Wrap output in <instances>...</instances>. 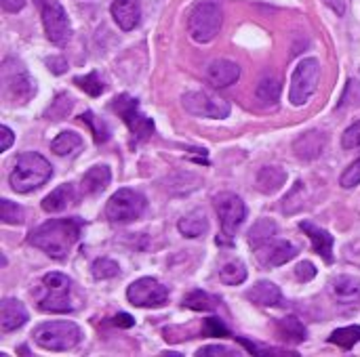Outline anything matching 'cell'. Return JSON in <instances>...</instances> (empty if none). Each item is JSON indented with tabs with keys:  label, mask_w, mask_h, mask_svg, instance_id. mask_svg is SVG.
I'll list each match as a JSON object with an SVG mask.
<instances>
[{
	"label": "cell",
	"mask_w": 360,
	"mask_h": 357,
	"mask_svg": "<svg viewBox=\"0 0 360 357\" xmlns=\"http://www.w3.org/2000/svg\"><path fill=\"white\" fill-rule=\"evenodd\" d=\"M78 238H80L78 219H51L30 234V244L42 250L46 257L55 261H63L70 257L72 246L78 242Z\"/></svg>",
	"instance_id": "cell-1"
},
{
	"label": "cell",
	"mask_w": 360,
	"mask_h": 357,
	"mask_svg": "<svg viewBox=\"0 0 360 357\" xmlns=\"http://www.w3.org/2000/svg\"><path fill=\"white\" fill-rule=\"evenodd\" d=\"M53 175L51 162L36 151H25L15 158V166L11 170L8 183L17 194H30L40 189Z\"/></svg>",
	"instance_id": "cell-2"
},
{
	"label": "cell",
	"mask_w": 360,
	"mask_h": 357,
	"mask_svg": "<svg viewBox=\"0 0 360 357\" xmlns=\"http://www.w3.org/2000/svg\"><path fill=\"white\" fill-rule=\"evenodd\" d=\"M0 90L2 99L8 105H25L34 93L36 84L32 76L27 74L25 65L17 57H6L0 67Z\"/></svg>",
	"instance_id": "cell-3"
},
{
	"label": "cell",
	"mask_w": 360,
	"mask_h": 357,
	"mask_svg": "<svg viewBox=\"0 0 360 357\" xmlns=\"http://www.w3.org/2000/svg\"><path fill=\"white\" fill-rule=\"evenodd\" d=\"M82 339L78 324L68 320L44 322L34 330V343L46 351H70Z\"/></svg>",
	"instance_id": "cell-4"
},
{
	"label": "cell",
	"mask_w": 360,
	"mask_h": 357,
	"mask_svg": "<svg viewBox=\"0 0 360 357\" xmlns=\"http://www.w3.org/2000/svg\"><path fill=\"white\" fill-rule=\"evenodd\" d=\"M224 23V13H221V4L217 0H200L188 17V32L192 36V40L207 44L211 42Z\"/></svg>",
	"instance_id": "cell-5"
},
{
	"label": "cell",
	"mask_w": 360,
	"mask_h": 357,
	"mask_svg": "<svg viewBox=\"0 0 360 357\" xmlns=\"http://www.w3.org/2000/svg\"><path fill=\"white\" fill-rule=\"evenodd\" d=\"M72 280L61 271H51L42 278V292L38 297V309L51 314H68L74 309L70 299Z\"/></svg>",
	"instance_id": "cell-6"
},
{
	"label": "cell",
	"mask_w": 360,
	"mask_h": 357,
	"mask_svg": "<svg viewBox=\"0 0 360 357\" xmlns=\"http://www.w3.org/2000/svg\"><path fill=\"white\" fill-rule=\"evenodd\" d=\"M148 200L143 194L122 187L118 189L105 204V217L110 223L114 225H122V223H131L135 219H139L146 213Z\"/></svg>",
	"instance_id": "cell-7"
},
{
	"label": "cell",
	"mask_w": 360,
	"mask_h": 357,
	"mask_svg": "<svg viewBox=\"0 0 360 357\" xmlns=\"http://www.w3.org/2000/svg\"><path fill=\"white\" fill-rule=\"evenodd\" d=\"M321 80V63L314 57L302 59L291 76V86H289V101L297 107L306 105L310 97L314 95L316 86Z\"/></svg>",
	"instance_id": "cell-8"
},
{
	"label": "cell",
	"mask_w": 360,
	"mask_h": 357,
	"mask_svg": "<svg viewBox=\"0 0 360 357\" xmlns=\"http://www.w3.org/2000/svg\"><path fill=\"white\" fill-rule=\"evenodd\" d=\"M112 109L118 118H122V122L129 126L135 139H148L154 133V122L139 109V101L133 95L129 93L118 95L112 101Z\"/></svg>",
	"instance_id": "cell-9"
},
{
	"label": "cell",
	"mask_w": 360,
	"mask_h": 357,
	"mask_svg": "<svg viewBox=\"0 0 360 357\" xmlns=\"http://www.w3.org/2000/svg\"><path fill=\"white\" fill-rule=\"evenodd\" d=\"M38 4L46 38L57 46H65L72 38V25L65 8L59 4V0H38Z\"/></svg>",
	"instance_id": "cell-10"
},
{
	"label": "cell",
	"mask_w": 360,
	"mask_h": 357,
	"mask_svg": "<svg viewBox=\"0 0 360 357\" xmlns=\"http://www.w3.org/2000/svg\"><path fill=\"white\" fill-rule=\"evenodd\" d=\"M181 105L188 114L198 118H213L224 120L230 116V103L217 95H211L207 90H190L181 97Z\"/></svg>",
	"instance_id": "cell-11"
},
{
	"label": "cell",
	"mask_w": 360,
	"mask_h": 357,
	"mask_svg": "<svg viewBox=\"0 0 360 357\" xmlns=\"http://www.w3.org/2000/svg\"><path fill=\"white\" fill-rule=\"evenodd\" d=\"M127 299L135 307H162L169 301V288L154 278H141L127 288Z\"/></svg>",
	"instance_id": "cell-12"
},
{
	"label": "cell",
	"mask_w": 360,
	"mask_h": 357,
	"mask_svg": "<svg viewBox=\"0 0 360 357\" xmlns=\"http://www.w3.org/2000/svg\"><path fill=\"white\" fill-rule=\"evenodd\" d=\"M215 210L221 221L224 236H234L236 227H240L243 221L247 219V206H245L243 198L236 194H230V191L219 194L215 198Z\"/></svg>",
	"instance_id": "cell-13"
},
{
	"label": "cell",
	"mask_w": 360,
	"mask_h": 357,
	"mask_svg": "<svg viewBox=\"0 0 360 357\" xmlns=\"http://www.w3.org/2000/svg\"><path fill=\"white\" fill-rule=\"evenodd\" d=\"M255 252H257V259L266 267H281V265L289 263L291 259H295L300 248L291 242H285V240H272L266 246L257 248Z\"/></svg>",
	"instance_id": "cell-14"
},
{
	"label": "cell",
	"mask_w": 360,
	"mask_h": 357,
	"mask_svg": "<svg viewBox=\"0 0 360 357\" xmlns=\"http://www.w3.org/2000/svg\"><path fill=\"white\" fill-rule=\"evenodd\" d=\"M327 141H329L327 133L314 128V130H308L302 137H297V141L293 143V149H295L297 158H302L304 162H312L323 156Z\"/></svg>",
	"instance_id": "cell-15"
},
{
	"label": "cell",
	"mask_w": 360,
	"mask_h": 357,
	"mask_svg": "<svg viewBox=\"0 0 360 357\" xmlns=\"http://www.w3.org/2000/svg\"><path fill=\"white\" fill-rule=\"evenodd\" d=\"M238 78H240V67H238V63H234L230 59H215L207 65V80L215 88L232 86Z\"/></svg>",
	"instance_id": "cell-16"
},
{
	"label": "cell",
	"mask_w": 360,
	"mask_h": 357,
	"mask_svg": "<svg viewBox=\"0 0 360 357\" xmlns=\"http://www.w3.org/2000/svg\"><path fill=\"white\" fill-rule=\"evenodd\" d=\"M112 17L122 32H131L141 21V4L139 0H114L112 2Z\"/></svg>",
	"instance_id": "cell-17"
},
{
	"label": "cell",
	"mask_w": 360,
	"mask_h": 357,
	"mask_svg": "<svg viewBox=\"0 0 360 357\" xmlns=\"http://www.w3.org/2000/svg\"><path fill=\"white\" fill-rule=\"evenodd\" d=\"M27 322V309L17 299H2L0 303V328L2 332H13Z\"/></svg>",
	"instance_id": "cell-18"
},
{
	"label": "cell",
	"mask_w": 360,
	"mask_h": 357,
	"mask_svg": "<svg viewBox=\"0 0 360 357\" xmlns=\"http://www.w3.org/2000/svg\"><path fill=\"white\" fill-rule=\"evenodd\" d=\"M300 229L312 240L314 250L331 265V263H333V238H331V234H329L327 229L314 225L312 221H302V223H300Z\"/></svg>",
	"instance_id": "cell-19"
},
{
	"label": "cell",
	"mask_w": 360,
	"mask_h": 357,
	"mask_svg": "<svg viewBox=\"0 0 360 357\" xmlns=\"http://www.w3.org/2000/svg\"><path fill=\"white\" fill-rule=\"evenodd\" d=\"M112 181V170L108 164H95L91 166L84 175H82V181H80V189L84 196H97L101 194Z\"/></svg>",
	"instance_id": "cell-20"
},
{
	"label": "cell",
	"mask_w": 360,
	"mask_h": 357,
	"mask_svg": "<svg viewBox=\"0 0 360 357\" xmlns=\"http://www.w3.org/2000/svg\"><path fill=\"white\" fill-rule=\"evenodd\" d=\"M78 196H76V187L72 183L59 185L57 189H53L44 200H42V208L46 213H63L68 208H72L76 204Z\"/></svg>",
	"instance_id": "cell-21"
},
{
	"label": "cell",
	"mask_w": 360,
	"mask_h": 357,
	"mask_svg": "<svg viewBox=\"0 0 360 357\" xmlns=\"http://www.w3.org/2000/svg\"><path fill=\"white\" fill-rule=\"evenodd\" d=\"M331 292L338 303L342 305H354L360 301V280L352 276H340L331 282Z\"/></svg>",
	"instance_id": "cell-22"
},
{
	"label": "cell",
	"mask_w": 360,
	"mask_h": 357,
	"mask_svg": "<svg viewBox=\"0 0 360 357\" xmlns=\"http://www.w3.org/2000/svg\"><path fill=\"white\" fill-rule=\"evenodd\" d=\"M247 297H249V301H253L255 305H262V307H278V305H283L281 288L276 284H272V282H266V280L251 286Z\"/></svg>",
	"instance_id": "cell-23"
},
{
	"label": "cell",
	"mask_w": 360,
	"mask_h": 357,
	"mask_svg": "<svg viewBox=\"0 0 360 357\" xmlns=\"http://www.w3.org/2000/svg\"><path fill=\"white\" fill-rule=\"evenodd\" d=\"M276 234H278V225L274 219H259L249 231V244L253 250H257V248L266 246L268 242H272L276 238Z\"/></svg>",
	"instance_id": "cell-24"
},
{
	"label": "cell",
	"mask_w": 360,
	"mask_h": 357,
	"mask_svg": "<svg viewBox=\"0 0 360 357\" xmlns=\"http://www.w3.org/2000/svg\"><path fill=\"white\" fill-rule=\"evenodd\" d=\"M287 181V173L283 168H276V166H266L259 170L257 179H255V185L259 191L264 194H274L278 191Z\"/></svg>",
	"instance_id": "cell-25"
},
{
	"label": "cell",
	"mask_w": 360,
	"mask_h": 357,
	"mask_svg": "<svg viewBox=\"0 0 360 357\" xmlns=\"http://www.w3.org/2000/svg\"><path fill=\"white\" fill-rule=\"evenodd\" d=\"M80 149H82V139L74 130H65L51 141V151L61 158H70V156L78 154Z\"/></svg>",
	"instance_id": "cell-26"
},
{
	"label": "cell",
	"mask_w": 360,
	"mask_h": 357,
	"mask_svg": "<svg viewBox=\"0 0 360 357\" xmlns=\"http://www.w3.org/2000/svg\"><path fill=\"white\" fill-rule=\"evenodd\" d=\"M177 229H179V234L186 236V238H200V236L207 234L209 221H207V217L200 215V213H190V215H186V217L179 219Z\"/></svg>",
	"instance_id": "cell-27"
},
{
	"label": "cell",
	"mask_w": 360,
	"mask_h": 357,
	"mask_svg": "<svg viewBox=\"0 0 360 357\" xmlns=\"http://www.w3.org/2000/svg\"><path fill=\"white\" fill-rule=\"evenodd\" d=\"M255 97L262 105H276L281 97V80L274 76H264L255 88Z\"/></svg>",
	"instance_id": "cell-28"
},
{
	"label": "cell",
	"mask_w": 360,
	"mask_h": 357,
	"mask_svg": "<svg viewBox=\"0 0 360 357\" xmlns=\"http://www.w3.org/2000/svg\"><path fill=\"white\" fill-rule=\"evenodd\" d=\"M219 280L226 284V286H238L247 280V267L243 261L234 259V261H228L219 267Z\"/></svg>",
	"instance_id": "cell-29"
},
{
	"label": "cell",
	"mask_w": 360,
	"mask_h": 357,
	"mask_svg": "<svg viewBox=\"0 0 360 357\" xmlns=\"http://www.w3.org/2000/svg\"><path fill=\"white\" fill-rule=\"evenodd\" d=\"M278 335L287 341V343H302L308 339V332L304 328V324L297 318H285L278 322Z\"/></svg>",
	"instance_id": "cell-30"
},
{
	"label": "cell",
	"mask_w": 360,
	"mask_h": 357,
	"mask_svg": "<svg viewBox=\"0 0 360 357\" xmlns=\"http://www.w3.org/2000/svg\"><path fill=\"white\" fill-rule=\"evenodd\" d=\"M184 307L192 309V311H213L217 307V299L202 292V290H192L186 299H184Z\"/></svg>",
	"instance_id": "cell-31"
},
{
	"label": "cell",
	"mask_w": 360,
	"mask_h": 357,
	"mask_svg": "<svg viewBox=\"0 0 360 357\" xmlns=\"http://www.w3.org/2000/svg\"><path fill=\"white\" fill-rule=\"evenodd\" d=\"M360 341V326H348V328H340L329 337V343L342 347V349H352Z\"/></svg>",
	"instance_id": "cell-32"
},
{
	"label": "cell",
	"mask_w": 360,
	"mask_h": 357,
	"mask_svg": "<svg viewBox=\"0 0 360 357\" xmlns=\"http://www.w3.org/2000/svg\"><path fill=\"white\" fill-rule=\"evenodd\" d=\"M80 120L89 124V128H91V133H93V139H95L97 143H105V141L110 139V128H108V124H105L101 118H97L91 109L84 112V114L80 116Z\"/></svg>",
	"instance_id": "cell-33"
},
{
	"label": "cell",
	"mask_w": 360,
	"mask_h": 357,
	"mask_svg": "<svg viewBox=\"0 0 360 357\" xmlns=\"http://www.w3.org/2000/svg\"><path fill=\"white\" fill-rule=\"evenodd\" d=\"M74 82H76V86L82 88L89 97H99V95L105 90V84H103V80L99 78L97 72H91V74H86V76H78Z\"/></svg>",
	"instance_id": "cell-34"
},
{
	"label": "cell",
	"mask_w": 360,
	"mask_h": 357,
	"mask_svg": "<svg viewBox=\"0 0 360 357\" xmlns=\"http://www.w3.org/2000/svg\"><path fill=\"white\" fill-rule=\"evenodd\" d=\"M0 206H2V208H0V219H2V223H6V225H21V223L25 221V213H23V208H21L19 204H15V202L2 198Z\"/></svg>",
	"instance_id": "cell-35"
},
{
	"label": "cell",
	"mask_w": 360,
	"mask_h": 357,
	"mask_svg": "<svg viewBox=\"0 0 360 357\" xmlns=\"http://www.w3.org/2000/svg\"><path fill=\"white\" fill-rule=\"evenodd\" d=\"M91 274L95 280H110L120 274V267L114 259H97L91 267Z\"/></svg>",
	"instance_id": "cell-36"
},
{
	"label": "cell",
	"mask_w": 360,
	"mask_h": 357,
	"mask_svg": "<svg viewBox=\"0 0 360 357\" xmlns=\"http://www.w3.org/2000/svg\"><path fill=\"white\" fill-rule=\"evenodd\" d=\"M74 105V101L72 99H68V95H57V99L51 103V107H49V118H53V120H59V118H65L68 114H70V107Z\"/></svg>",
	"instance_id": "cell-37"
},
{
	"label": "cell",
	"mask_w": 360,
	"mask_h": 357,
	"mask_svg": "<svg viewBox=\"0 0 360 357\" xmlns=\"http://www.w3.org/2000/svg\"><path fill=\"white\" fill-rule=\"evenodd\" d=\"M340 183H342V187H346V189H352V187L360 185V158L354 164H350V166L344 170Z\"/></svg>",
	"instance_id": "cell-38"
},
{
	"label": "cell",
	"mask_w": 360,
	"mask_h": 357,
	"mask_svg": "<svg viewBox=\"0 0 360 357\" xmlns=\"http://www.w3.org/2000/svg\"><path fill=\"white\" fill-rule=\"evenodd\" d=\"M205 335H209V337H228L230 330L219 318H207L205 320Z\"/></svg>",
	"instance_id": "cell-39"
},
{
	"label": "cell",
	"mask_w": 360,
	"mask_h": 357,
	"mask_svg": "<svg viewBox=\"0 0 360 357\" xmlns=\"http://www.w3.org/2000/svg\"><path fill=\"white\" fill-rule=\"evenodd\" d=\"M342 145L346 149H354V147H360V120L354 122L352 126L346 128L344 137H342Z\"/></svg>",
	"instance_id": "cell-40"
},
{
	"label": "cell",
	"mask_w": 360,
	"mask_h": 357,
	"mask_svg": "<svg viewBox=\"0 0 360 357\" xmlns=\"http://www.w3.org/2000/svg\"><path fill=\"white\" fill-rule=\"evenodd\" d=\"M295 276L302 280V282H310L316 278V267L310 263V261H304V263H297L295 267Z\"/></svg>",
	"instance_id": "cell-41"
},
{
	"label": "cell",
	"mask_w": 360,
	"mask_h": 357,
	"mask_svg": "<svg viewBox=\"0 0 360 357\" xmlns=\"http://www.w3.org/2000/svg\"><path fill=\"white\" fill-rule=\"evenodd\" d=\"M196 356H198V357H213V356H236V353H234V351H230L228 347H215V345H211V347L198 349V351H196Z\"/></svg>",
	"instance_id": "cell-42"
},
{
	"label": "cell",
	"mask_w": 360,
	"mask_h": 357,
	"mask_svg": "<svg viewBox=\"0 0 360 357\" xmlns=\"http://www.w3.org/2000/svg\"><path fill=\"white\" fill-rule=\"evenodd\" d=\"M46 65H49V69H51L53 74H63V72H68V61H65L63 57H49V59H46Z\"/></svg>",
	"instance_id": "cell-43"
},
{
	"label": "cell",
	"mask_w": 360,
	"mask_h": 357,
	"mask_svg": "<svg viewBox=\"0 0 360 357\" xmlns=\"http://www.w3.org/2000/svg\"><path fill=\"white\" fill-rule=\"evenodd\" d=\"M0 133H2V143H0V151H6L11 145H13V141H15V135H13V130L8 128V126H0Z\"/></svg>",
	"instance_id": "cell-44"
},
{
	"label": "cell",
	"mask_w": 360,
	"mask_h": 357,
	"mask_svg": "<svg viewBox=\"0 0 360 357\" xmlns=\"http://www.w3.org/2000/svg\"><path fill=\"white\" fill-rule=\"evenodd\" d=\"M0 2H2V8H4L6 13H17V11H21L23 4H25V0H0Z\"/></svg>",
	"instance_id": "cell-45"
},
{
	"label": "cell",
	"mask_w": 360,
	"mask_h": 357,
	"mask_svg": "<svg viewBox=\"0 0 360 357\" xmlns=\"http://www.w3.org/2000/svg\"><path fill=\"white\" fill-rule=\"evenodd\" d=\"M114 324H118V326H133V324H135V320H133V318H129L127 314H118V316H116V320H114Z\"/></svg>",
	"instance_id": "cell-46"
}]
</instances>
